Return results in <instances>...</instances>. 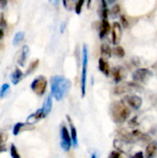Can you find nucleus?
I'll return each mask as SVG.
<instances>
[{
  "label": "nucleus",
  "mask_w": 157,
  "mask_h": 158,
  "mask_svg": "<svg viewBox=\"0 0 157 158\" xmlns=\"http://www.w3.org/2000/svg\"><path fill=\"white\" fill-rule=\"evenodd\" d=\"M67 118V120L68 122V125H69V130H70V136H71V140H72V145L74 147H78V133H77V130H76V127L73 125V122H72V119L70 118V117L68 115L66 116Z\"/></svg>",
  "instance_id": "obj_10"
},
{
  "label": "nucleus",
  "mask_w": 157,
  "mask_h": 158,
  "mask_svg": "<svg viewBox=\"0 0 157 158\" xmlns=\"http://www.w3.org/2000/svg\"><path fill=\"white\" fill-rule=\"evenodd\" d=\"M120 24L123 28H128L129 27V22H128V19L125 16L121 15L120 16Z\"/></svg>",
  "instance_id": "obj_30"
},
{
  "label": "nucleus",
  "mask_w": 157,
  "mask_h": 158,
  "mask_svg": "<svg viewBox=\"0 0 157 158\" xmlns=\"http://www.w3.org/2000/svg\"><path fill=\"white\" fill-rule=\"evenodd\" d=\"M87 72H88V47H87V45H83V48H82V69H81V97H84L86 94Z\"/></svg>",
  "instance_id": "obj_3"
},
{
  "label": "nucleus",
  "mask_w": 157,
  "mask_h": 158,
  "mask_svg": "<svg viewBox=\"0 0 157 158\" xmlns=\"http://www.w3.org/2000/svg\"><path fill=\"white\" fill-rule=\"evenodd\" d=\"M91 3H92V0H88V3H87V6H88V7H90Z\"/></svg>",
  "instance_id": "obj_36"
},
{
  "label": "nucleus",
  "mask_w": 157,
  "mask_h": 158,
  "mask_svg": "<svg viewBox=\"0 0 157 158\" xmlns=\"http://www.w3.org/2000/svg\"><path fill=\"white\" fill-rule=\"evenodd\" d=\"M113 52L118 57H124L125 56V50L121 45H116Z\"/></svg>",
  "instance_id": "obj_24"
},
{
  "label": "nucleus",
  "mask_w": 157,
  "mask_h": 158,
  "mask_svg": "<svg viewBox=\"0 0 157 158\" xmlns=\"http://www.w3.org/2000/svg\"><path fill=\"white\" fill-rule=\"evenodd\" d=\"M108 158H120V152H118V151H112L109 154Z\"/></svg>",
  "instance_id": "obj_31"
},
{
  "label": "nucleus",
  "mask_w": 157,
  "mask_h": 158,
  "mask_svg": "<svg viewBox=\"0 0 157 158\" xmlns=\"http://www.w3.org/2000/svg\"><path fill=\"white\" fill-rule=\"evenodd\" d=\"M22 77H23L22 71H21L19 69H16L14 70V72L11 74V81H12V83L15 84V85L18 84V83L21 81Z\"/></svg>",
  "instance_id": "obj_19"
},
{
  "label": "nucleus",
  "mask_w": 157,
  "mask_h": 158,
  "mask_svg": "<svg viewBox=\"0 0 157 158\" xmlns=\"http://www.w3.org/2000/svg\"><path fill=\"white\" fill-rule=\"evenodd\" d=\"M50 85H51V94L53 97L56 101H60L68 93L71 87V82L69 80L66 79L63 76L56 75L51 78Z\"/></svg>",
  "instance_id": "obj_1"
},
{
  "label": "nucleus",
  "mask_w": 157,
  "mask_h": 158,
  "mask_svg": "<svg viewBox=\"0 0 157 158\" xmlns=\"http://www.w3.org/2000/svg\"><path fill=\"white\" fill-rule=\"evenodd\" d=\"M30 124H31V123H28V122H26V123L18 122L17 124H15V126H14V128H13V134H14L15 136L19 135V132L22 131H24L25 127L29 126Z\"/></svg>",
  "instance_id": "obj_21"
},
{
  "label": "nucleus",
  "mask_w": 157,
  "mask_h": 158,
  "mask_svg": "<svg viewBox=\"0 0 157 158\" xmlns=\"http://www.w3.org/2000/svg\"><path fill=\"white\" fill-rule=\"evenodd\" d=\"M6 6V0H0V8H4Z\"/></svg>",
  "instance_id": "obj_33"
},
{
  "label": "nucleus",
  "mask_w": 157,
  "mask_h": 158,
  "mask_svg": "<svg viewBox=\"0 0 157 158\" xmlns=\"http://www.w3.org/2000/svg\"><path fill=\"white\" fill-rule=\"evenodd\" d=\"M8 91H9V85L7 83L3 84L2 87H1V89H0V97L1 98L5 97L6 95V94H7Z\"/></svg>",
  "instance_id": "obj_28"
},
{
  "label": "nucleus",
  "mask_w": 157,
  "mask_h": 158,
  "mask_svg": "<svg viewBox=\"0 0 157 158\" xmlns=\"http://www.w3.org/2000/svg\"><path fill=\"white\" fill-rule=\"evenodd\" d=\"M133 158H143V152H138V153H136V154L134 155Z\"/></svg>",
  "instance_id": "obj_32"
},
{
  "label": "nucleus",
  "mask_w": 157,
  "mask_h": 158,
  "mask_svg": "<svg viewBox=\"0 0 157 158\" xmlns=\"http://www.w3.org/2000/svg\"><path fill=\"white\" fill-rule=\"evenodd\" d=\"M29 53H30V48L28 45H24L21 49V53H20V56L19 57V60H18V63L19 64V66L21 67H24L25 66V63H26V60L29 56Z\"/></svg>",
  "instance_id": "obj_14"
},
{
  "label": "nucleus",
  "mask_w": 157,
  "mask_h": 158,
  "mask_svg": "<svg viewBox=\"0 0 157 158\" xmlns=\"http://www.w3.org/2000/svg\"><path fill=\"white\" fill-rule=\"evenodd\" d=\"M112 27L110 25V22L108 21L107 19H103L102 22L100 24V30H99V36L101 39H104L105 37L107 36L109 31H111Z\"/></svg>",
  "instance_id": "obj_9"
},
{
  "label": "nucleus",
  "mask_w": 157,
  "mask_h": 158,
  "mask_svg": "<svg viewBox=\"0 0 157 158\" xmlns=\"http://www.w3.org/2000/svg\"><path fill=\"white\" fill-rule=\"evenodd\" d=\"M44 118H45V115H44L43 109L40 108V109H38L35 113H33V114H31V115H30V116L28 117L27 122H28V123H31H31H35V122H37V121H39V120Z\"/></svg>",
  "instance_id": "obj_13"
},
{
  "label": "nucleus",
  "mask_w": 157,
  "mask_h": 158,
  "mask_svg": "<svg viewBox=\"0 0 157 158\" xmlns=\"http://www.w3.org/2000/svg\"><path fill=\"white\" fill-rule=\"evenodd\" d=\"M111 73H112V77H113L114 81L117 83H119L123 80V78H124L122 69L120 68H114V69H112Z\"/></svg>",
  "instance_id": "obj_16"
},
{
  "label": "nucleus",
  "mask_w": 157,
  "mask_h": 158,
  "mask_svg": "<svg viewBox=\"0 0 157 158\" xmlns=\"http://www.w3.org/2000/svg\"><path fill=\"white\" fill-rule=\"evenodd\" d=\"M10 155H11V157L12 158H20V156L18 152V149L16 147L15 144H11L10 146Z\"/></svg>",
  "instance_id": "obj_27"
},
{
  "label": "nucleus",
  "mask_w": 157,
  "mask_h": 158,
  "mask_svg": "<svg viewBox=\"0 0 157 158\" xmlns=\"http://www.w3.org/2000/svg\"><path fill=\"white\" fill-rule=\"evenodd\" d=\"M153 71L149 69L140 68L132 73V80L137 83H145L153 77Z\"/></svg>",
  "instance_id": "obj_5"
},
{
  "label": "nucleus",
  "mask_w": 157,
  "mask_h": 158,
  "mask_svg": "<svg viewBox=\"0 0 157 158\" xmlns=\"http://www.w3.org/2000/svg\"><path fill=\"white\" fill-rule=\"evenodd\" d=\"M38 65H39V60H38V59L35 60V61H33V62L30 65V67L28 68V70H27L26 74L29 75L30 73H31L32 71H34V69L38 67Z\"/></svg>",
  "instance_id": "obj_29"
},
{
  "label": "nucleus",
  "mask_w": 157,
  "mask_h": 158,
  "mask_svg": "<svg viewBox=\"0 0 157 158\" xmlns=\"http://www.w3.org/2000/svg\"><path fill=\"white\" fill-rule=\"evenodd\" d=\"M91 158H97V156H96V155H95V154H93V155H92V156H91Z\"/></svg>",
  "instance_id": "obj_37"
},
{
  "label": "nucleus",
  "mask_w": 157,
  "mask_h": 158,
  "mask_svg": "<svg viewBox=\"0 0 157 158\" xmlns=\"http://www.w3.org/2000/svg\"><path fill=\"white\" fill-rule=\"evenodd\" d=\"M62 3H63L64 7L67 10L71 11V10L75 9L76 4H77V0H62Z\"/></svg>",
  "instance_id": "obj_22"
},
{
  "label": "nucleus",
  "mask_w": 157,
  "mask_h": 158,
  "mask_svg": "<svg viewBox=\"0 0 157 158\" xmlns=\"http://www.w3.org/2000/svg\"><path fill=\"white\" fill-rule=\"evenodd\" d=\"M120 12V6L119 5H115L112 6L111 10H110V14L113 18H116L119 15Z\"/></svg>",
  "instance_id": "obj_26"
},
{
  "label": "nucleus",
  "mask_w": 157,
  "mask_h": 158,
  "mask_svg": "<svg viewBox=\"0 0 157 158\" xmlns=\"http://www.w3.org/2000/svg\"><path fill=\"white\" fill-rule=\"evenodd\" d=\"M98 67H99V70L105 76H109L111 73V69L109 67V64L107 63L106 59L101 57L98 61Z\"/></svg>",
  "instance_id": "obj_12"
},
{
  "label": "nucleus",
  "mask_w": 157,
  "mask_h": 158,
  "mask_svg": "<svg viewBox=\"0 0 157 158\" xmlns=\"http://www.w3.org/2000/svg\"><path fill=\"white\" fill-rule=\"evenodd\" d=\"M124 102L134 110H139L143 106V99L136 94H127L124 97Z\"/></svg>",
  "instance_id": "obj_7"
},
{
  "label": "nucleus",
  "mask_w": 157,
  "mask_h": 158,
  "mask_svg": "<svg viewBox=\"0 0 157 158\" xmlns=\"http://www.w3.org/2000/svg\"><path fill=\"white\" fill-rule=\"evenodd\" d=\"M110 114L115 123H124L130 116V110L124 101H115L110 106Z\"/></svg>",
  "instance_id": "obj_2"
},
{
  "label": "nucleus",
  "mask_w": 157,
  "mask_h": 158,
  "mask_svg": "<svg viewBox=\"0 0 157 158\" xmlns=\"http://www.w3.org/2000/svg\"><path fill=\"white\" fill-rule=\"evenodd\" d=\"M85 3V0H77V4H76V6H75V12L80 15L82 11V7H83V5Z\"/></svg>",
  "instance_id": "obj_25"
},
{
  "label": "nucleus",
  "mask_w": 157,
  "mask_h": 158,
  "mask_svg": "<svg viewBox=\"0 0 157 158\" xmlns=\"http://www.w3.org/2000/svg\"><path fill=\"white\" fill-rule=\"evenodd\" d=\"M7 141V134L4 131H0V154L6 151V143Z\"/></svg>",
  "instance_id": "obj_20"
},
{
  "label": "nucleus",
  "mask_w": 157,
  "mask_h": 158,
  "mask_svg": "<svg viewBox=\"0 0 157 158\" xmlns=\"http://www.w3.org/2000/svg\"><path fill=\"white\" fill-rule=\"evenodd\" d=\"M60 138H61V142H60L61 148L65 152L69 151L72 145V140H71L70 133L68 132V130L65 125H62L60 128Z\"/></svg>",
  "instance_id": "obj_6"
},
{
  "label": "nucleus",
  "mask_w": 157,
  "mask_h": 158,
  "mask_svg": "<svg viewBox=\"0 0 157 158\" xmlns=\"http://www.w3.org/2000/svg\"><path fill=\"white\" fill-rule=\"evenodd\" d=\"M106 1H107L108 4H111V5H112V4H114L117 0H106Z\"/></svg>",
  "instance_id": "obj_34"
},
{
  "label": "nucleus",
  "mask_w": 157,
  "mask_h": 158,
  "mask_svg": "<svg viewBox=\"0 0 157 158\" xmlns=\"http://www.w3.org/2000/svg\"><path fill=\"white\" fill-rule=\"evenodd\" d=\"M129 142L127 141H122V140H115L114 141V146L116 149H118V152H124V153H127L130 151V149L128 148L129 144H128Z\"/></svg>",
  "instance_id": "obj_15"
},
{
  "label": "nucleus",
  "mask_w": 157,
  "mask_h": 158,
  "mask_svg": "<svg viewBox=\"0 0 157 158\" xmlns=\"http://www.w3.org/2000/svg\"><path fill=\"white\" fill-rule=\"evenodd\" d=\"M111 32H112V43H113V44L118 45V44L121 41V38H122V34H123V30H122V26H121L120 22L115 21L113 23Z\"/></svg>",
  "instance_id": "obj_8"
},
{
  "label": "nucleus",
  "mask_w": 157,
  "mask_h": 158,
  "mask_svg": "<svg viewBox=\"0 0 157 158\" xmlns=\"http://www.w3.org/2000/svg\"><path fill=\"white\" fill-rule=\"evenodd\" d=\"M157 156V141H153L146 146L145 149V157L155 158Z\"/></svg>",
  "instance_id": "obj_11"
},
{
  "label": "nucleus",
  "mask_w": 157,
  "mask_h": 158,
  "mask_svg": "<svg viewBox=\"0 0 157 158\" xmlns=\"http://www.w3.org/2000/svg\"><path fill=\"white\" fill-rule=\"evenodd\" d=\"M3 35H4V32H3V31H2V30L0 29V39H1L2 37H3Z\"/></svg>",
  "instance_id": "obj_35"
},
{
  "label": "nucleus",
  "mask_w": 157,
  "mask_h": 158,
  "mask_svg": "<svg viewBox=\"0 0 157 158\" xmlns=\"http://www.w3.org/2000/svg\"><path fill=\"white\" fill-rule=\"evenodd\" d=\"M46 88H47V80L44 76L36 77L31 84V91L39 96H42L44 94Z\"/></svg>",
  "instance_id": "obj_4"
},
{
  "label": "nucleus",
  "mask_w": 157,
  "mask_h": 158,
  "mask_svg": "<svg viewBox=\"0 0 157 158\" xmlns=\"http://www.w3.org/2000/svg\"><path fill=\"white\" fill-rule=\"evenodd\" d=\"M101 56L105 59H108L112 56V49L107 44H103L101 45Z\"/></svg>",
  "instance_id": "obj_17"
},
{
  "label": "nucleus",
  "mask_w": 157,
  "mask_h": 158,
  "mask_svg": "<svg viewBox=\"0 0 157 158\" xmlns=\"http://www.w3.org/2000/svg\"><path fill=\"white\" fill-rule=\"evenodd\" d=\"M23 39H24V32L23 31H18L13 38V44L17 45L18 44L21 43L23 41Z\"/></svg>",
  "instance_id": "obj_23"
},
{
  "label": "nucleus",
  "mask_w": 157,
  "mask_h": 158,
  "mask_svg": "<svg viewBox=\"0 0 157 158\" xmlns=\"http://www.w3.org/2000/svg\"><path fill=\"white\" fill-rule=\"evenodd\" d=\"M52 106H53L52 96H51V95H49V96H47V98H46V100L44 101L43 106V107H42V109H43V113H44L45 117H46L50 112H51V110H52Z\"/></svg>",
  "instance_id": "obj_18"
}]
</instances>
